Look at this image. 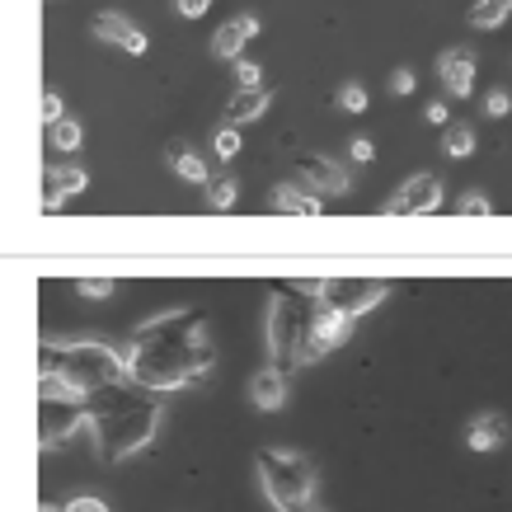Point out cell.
<instances>
[{"instance_id": "23", "label": "cell", "mask_w": 512, "mask_h": 512, "mask_svg": "<svg viewBox=\"0 0 512 512\" xmlns=\"http://www.w3.org/2000/svg\"><path fill=\"white\" fill-rule=\"evenodd\" d=\"M212 146H217L221 160H235V156H240V127H235V123L217 127V141H212Z\"/></svg>"}, {"instance_id": "24", "label": "cell", "mask_w": 512, "mask_h": 512, "mask_svg": "<svg viewBox=\"0 0 512 512\" xmlns=\"http://www.w3.org/2000/svg\"><path fill=\"white\" fill-rule=\"evenodd\" d=\"M470 151H475V132H470V127H451L447 132V156L466 160Z\"/></svg>"}, {"instance_id": "14", "label": "cell", "mask_w": 512, "mask_h": 512, "mask_svg": "<svg viewBox=\"0 0 512 512\" xmlns=\"http://www.w3.org/2000/svg\"><path fill=\"white\" fill-rule=\"evenodd\" d=\"M259 33V19L254 15H235L226 19L217 29V38H212V52H217L221 62H240V52H245V43Z\"/></svg>"}, {"instance_id": "33", "label": "cell", "mask_w": 512, "mask_h": 512, "mask_svg": "<svg viewBox=\"0 0 512 512\" xmlns=\"http://www.w3.org/2000/svg\"><path fill=\"white\" fill-rule=\"evenodd\" d=\"M43 123H47V127H52V123H62V99H57L52 90L43 94Z\"/></svg>"}, {"instance_id": "29", "label": "cell", "mask_w": 512, "mask_h": 512, "mask_svg": "<svg viewBox=\"0 0 512 512\" xmlns=\"http://www.w3.org/2000/svg\"><path fill=\"white\" fill-rule=\"evenodd\" d=\"M235 80H240V90H254V85H264V80H259V66L245 62V57L235 62Z\"/></svg>"}, {"instance_id": "7", "label": "cell", "mask_w": 512, "mask_h": 512, "mask_svg": "<svg viewBox=\"0 0 512 512\" xmlns=\"http://www.w3.org/2000/svg\"><path fill=\"white\" fill-rule=\"evenodd\" d=\"M390 287L386 282H367V278H329L325 292H320V301L325 306H334V311H343L348 320H357V315H367L372 306H381V296H386Z\"/></svg>"}, {"instance_id": "11", "label": "cell", "mask_w": 512, "mask_h": 512, "mask_svg": "<svg viewBox=\"0 0 512 512\" xmlns=\"http://www.w3.org/2000/svg\"><path fill=\"white\" fill-rule=\"evenodd\" d=\"M437 80L447 85L451 99H470L475 94V52L470 47H447L437 57Z\"/></svg>"}, {"instance_id": "17", "label": "cell", "mask_w": 512, "mask_h": 512, "mask_svg": "<svg viewBox=\"0 0 512 512\" xmlns=\"http://www.w3.org/2000/svg\"><path fill=\"white\" fill-rule=\"evenodd\" d=\"M90 184V179H85V170H76V165H71V170H47V188H43V207L47 212H57V207H62V198H71V193H80V188Z\"/></svg>"}, {"instance_id": "25", "label": "cell", "mask_w": 512, "mask_h": 512, "mask_svg": "<svg viewBox=\"0 0 512 512\" xmlns=\"http://www.w3.org/2000/svg\"><path fill=\"white\" fill-rule=\"evenodd\" d=\"M339 109L343 113H367V90H362V85H353V80H348V85H339Z\"/></svg>"}, {"instance_id": "13", "label": "cell", "mask_w": 512, "mask_h": 512, "mask_svg": "<svg viewBox=\"0 0 512 512\" xmlns=\"http://www.w3.org/2000/svg\"><path fill=\"white\" fill-rule=\"evenodd\" d=\"M249 400H254V409H264V414H273V409L287 404V372H282L278 362H268V367L254 372V381H249Z\"/></svg>"}, {"instance_id": "26", "label": "cell", "mask_w": 512, "mask_h": 512, "mask_svg": "<svg viewBox=\"0 0 512 512\" xmlns=\"http://www.w3.org/2000/svg\"><path fill=\"white\" fill-rule=\"evenodd\" d=\"M456 212H461V217H489L494 207H489V198H484V193H466V198H461V207H456Z\"/></svg>"}, {"instance_id": "35", "label": "cell", "mask_w": 512, "mask_h": 512, "mask_svg": "<svg viewBox=\"0 0 512 512\" xmlns=\"http://www.w3.org/2000/svg\"><path fill=\"white\" fill-rule=\"evenodd\" d=\"M447 113L451 109H442V104H428V123H447Z\"/></svg>"}, {"instance_id": "15", "label": "cell", "mask_w": 512, "mask_h": 512, "mask_svg": "<svg viewBox=\"0 0 512 512\" xmlns=\"http://www.w3.org/2000/svg\"><path fill=\"white\" fill-rule=\"evenodd\" d=\"M508 419L503 414H480V419H470L466 428V447L470 451H498V447H508Z\"/></svg>"}, {"instance_id": "8", "label": "cell", "mask_w": 512, "mask_h": 512, "mask_svg": "<svg viewBox=\"0 0 512 512\" xmlns=\"http://www.w3.org/2000/svg\"><path fill=\"white\" fill-rule=\"evenodd\" d=\"M442 207V179L437 174H414L395 188V198L386 202V217H428Z\"/></svg>"}, {"instance_id": "1", "label": "cell", "mask_w": 512, "mask_h": 512, "mask_svg": "<svg viewBox=\"0 0 512 512\" xmlns=\"http://www.w3.org/2000/svg\"><path fill=\"white\" fill-rule=\"evenodd\" d=\"M217 362L212 320L202 311H165L127 343V381L141 390H179Z\"/></svg>"}, {"instance_id": "6", "label": "cell", "mask_w": 512, "mask_h": 512, "mask_svg": "<svg viewBox=\"0 0 512 512\" xmlns=\"http://www.w3.org/2000/svg\"><path fill=\"white\" fill-rule=\"evenodd\" d=\"M90 423V404L80 400V395H66V390H57V395H38V447L52 451L62 447L71 433H80Z\"/></svg>"}, {"instance_id": "9", "label": "cell", "mask_w": 512, "mask_h": 512, "mask_svg": "<svg viewBox=\"0 0 512 512\" xmlns=\"http://www.w3.org/2000/svg\"><path fill=\"white\" fill-rule=\"evenodd\" d=\"M292 174H296V184L306 188V193H315V198H325V193L343 198V193L353 188V184H348V174H343L329 156H296Z\"/></svg>"}, {"instance_id": "20", "label": "cell", "mask_w": 512, "mask_h": 512, "mask_svg": "<svg viewBox=\"0 0 512 512\" xmlns=\"http://www.w3.org/2000/svg\"><path fill=\"white\" fill-rule=\"evenodd\" d=\"M508 10H512V0H475L470 5V24L475 29H498L508 19Z\"/></svg>"}, {"instance_id": "10", "label": "cell", "mask_w": 512, "mask_h": 512, "mask_svg": "<svg viewBox=\"0 0 512 512\" xmlns=\"http://www.w3.org/2000/svg\"><path fill=\"white\" fill-rule=\"evenodd\" d=\"M357 320H348L343 311H334V306H325L320 301V311H315V329H311V348H306V362H315V357L334 353V348H343L348 343V334H353Z\"/></svg>"}, {"instance_id": "22", "label": "cell", "mask_w": 512, "mask_h": 512, "mask_svg": "<svg viewBox=\"0 0 512 512\" xmlns=\"http://www.w3.org/2000/svg\"><path fill=\"white\" fill-rule=\"evenodd\" d=\"M235 193H240V184H235L231 174H221L217 184H207V202H212L217 212H226V207H235Z\"/></svg>"}, {"instance_id": "2", "label": "cell", "mask_w": 512, "mask_h": 512, "mask_svg": "<svg viewBox=\"0 0 512 512\" xmlns=\"http://www.w3.org/2000/svg\"><path fill=\"white\" fill-rule=\"evenodd\" d=\"M85 404H90V428L94 442H99V456L109 466L137 456L141 447H151V437L160 428V404L151 395H141L137 381H118V386L94 390Z\"/></svg>"}, {"instance_id": "3", "label": "cell", "mask_w": 512, "mask_h": 512, "mask_svg": "<svg viewBox=\"0 0 512 512\" xmlns=\"http://www.w3.org/2000/svg\"><path fill=\"white\" fill-rule=\"evenodd\" d=\"M127 381V353H113L109 343L76 339V343H43L38 353V395H80L90 400L94 390Z\"/></svg>"}, {"instance_id": "12", "label": "cell", "mask_w": 512, "mask_h": 512, "mask_svg": "<svg viewBox=\"0 0 512 512\" xmlns=\"http://www.w3.org/2000/svg\"><path fill=\"white\" fill-rule=\"evenodd\" d=\"M94 38H104V43L123 47V52H132V57H141L146 47H151V38L132 24L127 15H118V10H104V15H94Z\"/></svg>"}, {"instance_id": "36", "label": "cell", "mask_w": 512, "mask_h": 512, "mask_svg": "<svg viewBox=\"0 0 512 512\" xmlns=\"http://www.w3.org/2000/svg\"><path fill=\"white\" fill-rule=\"evenodd\" d=\"M43 512H52V508H43Z\"/></svg>"}, {"instance_id": "16", "label": "cell", "mask_w": 512, "mask_h": 512, "mask_svg": "<svg viewBox=\"0 0 512 512\" xmlns=\"http://www.w3.org/2000/svg\"><path fill=\"white\" fill-rule=\"evenodd\" d=\"M165 160H170V170L179 174V179H188V184H212V179H207V160H202L188 141H170V146H165Z\"/></svg>"}, {"instance_id": "19", "label": "cell", "mask_w": 512, "mask_h": 512, "mask_svg": "<svg viewBox=\"0 0 512 512\" xmlns=\"http://www.w3.org/2000/svg\"><path fill=\"white\" fill-rule=\"evenodd\" d=\"M273 207H278L282 217H320V198L296 184H282L278 193H273Z\"/></svg>"}, {"instance_id": "18", "label": "cell", "mask_w": 512, "mask_h": 512, "mask_svg": "<svg viewBox=\"0 0 512 512\" xmlns=\"http://www.w3.org/2000/svg\"><path fill=\"white\" fill-rule=\"evenodd\" d=\"M268 104H273V90L268 85H254V90H235L231 99V123H254V118H264Z\"/></svg>"}, {"instance_id": "32", "label": "cell", "mask_w": 512, "mask_h": 512, "mask_svg": "<svg viewBox=\"0 0 512 512\" xmlns=\"http://www.w3.org/2000/svg\"><path fill=\"white\" fill-rule=\"evenodd\" d=\"M66 512H109V503H104V498H71V503H66Z\"/></svg>"}, {"instance_id": "21", "label": "cell", "mask_w": 512, "mask_h": 512, "mask_svg": "<svg viewBox=\"0 0 512 512\" xmlns=\"http://www.w3.org/2000/svg\"><path fill=\"white\" fill-rule=\"evenodd\" d=\"M80 137H85V132H80L76 118H62V123L47 127V146H52V151H76Z\"/></svg>"}, {"instance_id": "27", "label": "cell", "mask_w": 512, "mask_h": 512, "mask_svg": "<svg viewBox=\"0 0 512 512\" xmlns=\"http://www.w3.org/2000/svg\"><path fill=\"white\" fill-rule=\"evenodd\" d=\"M85 296H94V301H104V296H113V278H80L76 282Z\"/></svg>"}, {"instance_id": "28", "label": "cell", "mask_w": 512, "mask_h": 512, "mask_svg": "<svg viewBox=\"0 0 512 512\" xmlns=\"http://www.w3.org/2000/svg\"><path fill=\"white\" fill-rule=\"evenodd\" d=\"M484 113H489V118H508V113H512L508 90H494V94H489V99H484Z\"/></svg>"}, {"instance_id": "31", "label": "cell", "mask_w": 512, "mask_h": 512, "mask_svg": "<svg viewBox=\"0 0 512 512\" xmlns=\"http://www.w3.org/2000/svg\"><path fill=\"white\" fill-rule=\"evenodd\" d=\"M390 94H414V71H409V66H400V71L390 76Z\"/></svg>"}, {"instance_id": "34", "label": "cell", "mask_w": 512, "mask_h": 512, "mask_svg": "<svg viewBox=\"0 0 512 512\" xmlns=\"http://www.w3.org/2000/svg\"><path fill=\"white\" fill-rule=\"evenodd\" d=\"M348 151H353V160H372L376 156V146L367 137H353V141H348Z\"/></svg>"}, {"instance_id": "4", "label": "cell", "mask_w": 512, "mask_h": 512, "mask_svg": "<svg viewBox=\"0 0 512 512\" xmlns=\"http://www.w3.org/2000/svg\"><path fill=\"white\" fill-rule=\"evenodd\" d=\"M315 311H320V296H301V287L273 296L268 306V353L282 372L306 367V348H311V329H315Z\"/></svg>"}, {"instance_id": "30", "label": "cell", "mask_w": 512, "mask_h": 512, "mask_svg": "<svg viewBox=\"0 0 512 512\" xmlns=\"http://www.w3.org/2000/svg\"><path fill=\"white\" fill-rule=\"evenodd\" d=\"M174 10H179L184 19H202L207 10H212V0H174Z\"/></svg>"}, {"instance_id": "5", "label": "cell", "mask_w": 512, "mask_h": 512, "mask_svg": "<svg viewBox=\"0 0 512 512\" xmlns=\"http://www.w3.org/2000/svg\"><path fill=\"white\" fill-rule=\"evenodd\" d=\"M259 466V480H264V494L278 512H320L315 508V470L301 451L287 447H264L254 456Z\"/></svg>"}]
</instances>
